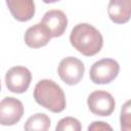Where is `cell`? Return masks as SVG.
<instances>
[{
	"label": "cell",
	"instance_id": "4",
	"mask_svg": "<svg viewBox=\"0 0 131 131\" xmlns=\"http://www.w3.org/2000/svg\"><path fill=\"white\" fill-rule=\"evenodd\" d=\"M85 67L83 62L74 56H68L60 60L57 73L59 78L68 85L78 84L84 75Z\"/></svg>",
	"mask_w": 131,
	"mask_h": 131
},
{
	"label": "cell",
	"instance_id": "5",
	"mask_svg": "<svg viewBox=\"0 0 131 131\" xmlns=\"http://www.w3.org/2000/svg\"><path fill=\"white\" fill-rule=\"evenodd\" d=\"M87 104L92 114L100 117L112 115L116 106L113 95L103 90H96L90 93L87 98Z\"/></svg>",
	"mask_w": 131,
	"mask_h": 131
},
{
	"label": "cell",
	"instance_id": "14",
	"mask_svg": "<svg viewBox=\"0 0 131 131\" xmlns=\"http://www.w3.org/2000/svg\"><path fill=\"white\" fill-rule=\"evenodd\" d=\"M130 101H127L121 111V128L122 130L130 129Z\"/></svg>",
	"mask_w": 131,
	"mask_h": 131
},
{
	"label": "cell",
	"instance_id": "1",
	"mask_svg": "<svg viewBox=\"0 0 131 131\" xmlns=\"http://www.w3.org/2000/svg\"><path fill=\"white\" fill-rule=\"evenodd\" d=\"M70 42L83 55L93 56L102 48L103 38L96 28L87 23H81L73 28Z\"/></svg>",
	"mask_w": 131,
	"mask_h": 131
},
{
	"label": "cell",
	"instance_id": "8",
	"mask_svg": "<svg viewBox=\"0 0 131 131\" xmlns=\"http://www.w3.org/2000/svg\"><path fill=\"white\" fill-rule=\"evenodd\" d=\"M41 24L48 30L51 38L60 37L68 27V17L63 11L59 9H52L43 15Z\"/></svg>",
	"mask_w": 131,
	"mask_h": 131
},
{
	"label": "cell",
	"instance_id": "17",
	"mask_svg": "<svg viewBox=\"0 0 131 131\" xmlns=\"http://www.w3.org/2000/svg\"><path fill=\"white\" fill-rule=\"evenodd\" d=\"M0 90H1V83H0Z\"/></svg>",
	"mask_w": 131,
	"mask_h": 131
},
{
	"label": "cell",
	"instance_id": "3",
	"mask_svg": "<svg viewBox=\"0 0 131 131\" xmlns=\"http://www.w3.org/2000/svg\"><path fill=\"white\" fill-rule=\"evenodd\" d=\"M119 71L118 61L113 58H102L92 64L89 76L94 84H108L117 78Z\"/></svg>",
	"mask_w": 131,
	"mask_h": 131
},
{
	"label": "cell",
	"instance_id": "11",
	"mask_svg": "<svg viewBox=\"0 0 131 131\" xmlns=\"http://www.w3.org/2000/svg\"><path fill=\"white\" fill-rule=\"evenodd\" d=\"M107 13L115 24L127 23L131 15V0H110Z\"/></svg>",
	"mask_w": 131,
	"mask_h": 131
},
{
	"label": "cell",
	"instance_id": "7",
	"mask_svg": "<svg viewBox=\"0 0 131 131\" xmlns=\"http://www.w3.org/2000/svg\"><path fill=\"white\" fill-rule=\"evenodd\" d=\"M24 115V105L14 97H5L0 101V125L12 126Z\"/></svg>",
	"mask_w": 131,
	"mask_h": 131
},
{
	"label": "cell",
	"instance_id": "10",
	"mask_svg": "<svg viewBox=\"0 0 131 131\" xmlns=\"http://www.w3.org/2000/svg\"><path fill=\"white\" fill-rule=\"evenodd\" d=\"M12 16L18 21H28L35 14L34 0H6Z\"/></svg>",
	"mask_w": 131,
	"mask_h": 131
},
{
	"label": "cell",
	"instance_id": "9",
	"mask_svg": "<svg viewBox=\"0 0 131 131\" xmlns=\"http://www.w3.org/2000/svg\"><path fill=\"white\" fill-rule=\"evenodd\" d=\"M51 36L44 25L38 23L30 27L25 33V42L31 48H40L48 44Z\"/></svg>",
	"mask_w": 131,
	"mask_h": 131
},
{
	"label": "cell",
	"instance_id": "12",
	"mask_svg": "<svg viewBox=\"0 0 131 131\" xmlns=\"http://www.w3.org/2000/svg\"><path fill=\"white\" fill-rule=\"evenodd\" d=\"M50 125L51 122L49 117L43 113H38L27 120L24 128L27 131H46L50 128Z\"/></svg>",
	"mask_w": 131,
	"mask_h": 131
},
{
	"label": "cell",
	"instance_id": "2",
	"mask_svg": "<svg viewBox=\"0 0 131 131\" xmlns=\"http://www.w3.org/2000/svg\"><path fill=\"white\" fill-rule=\"evenodd\" d=\"M33 95L38 104L52 113H60L66 108L64 93L60 86L52 80H40L34 88Z\"/></svg>",
	"mask_w": 131,
	"mask_h": 131
},
{
	"label": "cell",
	"instance_id": "13",
	"mask_svg": "<svg viewBox=\"0 0 131 131\" xmlns=\"http://www.w3.org/2000/svg\"><path fill=\"white\" fill-rule=\"evenodd\" d=\"M81 124L80 122L73 118V117H66L61 120H59V122L57 123L55 130L56 131H80L81 130Z\"/></svg>",
	"mask_w": 131,
	"mask_h": 131
},
{
	"label": "cell",
	"instance_id": "6",
	"mask_svg": "<svg viewBox=\"0 0 131 131\" xmlns=\"http://www.w3.org/2000/svg\"><path fill=\"white\" fill-rule=\"evenodd\" d=\"M32 80L31 72L25 67H13L5 75V84L13 93H24L28 90Z\"/></svg>",
	"mask_w": 131,
	"mask_h": 131
},
{
	"label": "cell",
	"instance_id": "15",
	"mask_svg": "<svg viewBox=\"0 0 131 131\" xmlns=\"http://www.w3.org/2000/svg\"><path fill=\"white\" fill-rule=\"evenodd\" d=\"M88 130H112V127L110 125H107L106 123L104 122H93L89 127H88Z\"/></svg>",
	"mask_w": 131,
	"mask_h": 131
},
{
	"label": "cell",
	"instance_id": "16",
	"mask_svg": "<svg viewBox=\"0 0 131 131\" xmlns=\"http://www.w3.org/2000/svg\"><path fill=\"white\" fill-rule=\"evenodd\" d=\"M44 3H54V2H57L59 0H42Z\"/></svg>",
	"mask_w": 131,
	"mask_h": 131
}]
</instances>
